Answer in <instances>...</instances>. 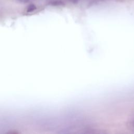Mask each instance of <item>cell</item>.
Masks as SVG:
<instances>
[{"label": "cell", "mask_w": 134, "mask_h": 134, "mask_svg": "<svg viewBox=\"0 0 134 134\" xmlns=\"http://www.w3.org/2000/svg\"><path fill=\"white\" fill-rule=\"evenodd\" d=\"M50 4L52 5H55V6H58V5H63V3L61 1H59V0H54V1H52L51 2H50Z\"/></svg>", "instance_id": "1"}, {"label": "cell", "mask_w": 134, "mask_h": 134, "mask_svg": "<svg viewBox=\"0 0 134 134\" xmlns=\"http://www.w3.org/2000/svg\"><path fill=\"white\" fill-rule=\"evenodd\" d=\"M16 2L21 3H28L34 1V0H15Z\"/></svg>", "instance_id": "2"}, {"label": "cell", "mask_w": 134, "mask_h": 134, "mask_svg": "<svg viewBox=\"0 0 134 134\" xmlns=\"http://www.w3.org/2000/svg\"><path fill=\"white\" fill-rule=\"evenodd\" d=\"M35 9H36L35 6L34 5H31L29 6L27 10H28V12H29V11H32V10H34Z\"/></svg>", "instance_id": "3"}, {"label": "cell", "mask_w": 134, "mask_h": 134, "mask_svg": "<svg viewBox=\"0 0 134 134\" xmlns=\"http://www.w3.org/2000/svg\"><path fill=\"white\" fill-rule=\"evenodd\" d=\"M71 1L73 2H76L77 1H78V0H71Z\"/></svg>", "instance_id": "4"}]
</instances>
